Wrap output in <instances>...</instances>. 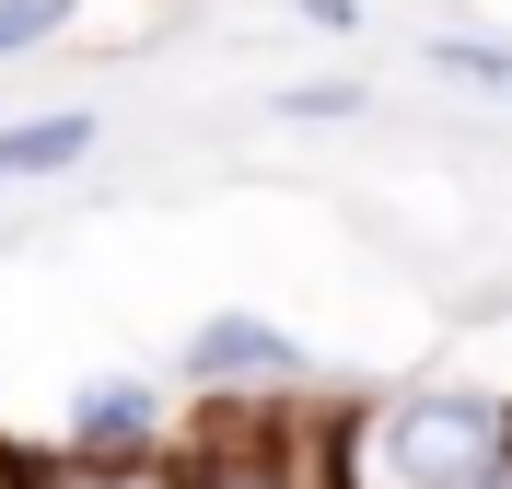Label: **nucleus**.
I'll use <instances>...</instances> for the list:
<instances>
[{"mask_svg":"<svg viewBox=\"0 0 512 489\" xmlns=\"http://www.w3.org/2000/svg\"><path fill=\"white\" fill-rule=\"evenodd\" d=\"M512 455V408L501 396H396L361 431H338V489H478Z\"/></svg>","mask_w":512,"mask_h":489,"instance_id":"1","label":"nucleus"},{"mask_svg":"<svg viewBox=\"0 0 512 489\" xmlns=\"http://www.w3.org/2000/svg\"><path fill=\"white\" fill-rule=\"evenodd\" d=\"M187 373H198V385H291L303 350H291L280 326H256V315H210L187 338Z\"/></svg>","mask_w":512,"mask_h":489,"instance_id":"2","label":"nucleus"},{"mask_svg":"<svg viewBox=\"0 0 512 489\" xmlns=\"http://www.w3.org/2000/svg\"><path fill=\"white\" fill-rule=\"evenodd\" d=\"M70 455H94V466L163 455V396H152V385H94V396H70Z\"/></svg>","mask_w":512,"mask_h":489,"instance_id":"3","label":"nucleus"},{"mask_svg":"<svg viewBox=\"0 0 512 489\" xmlns=\"http://www.w3.org/2000/svg\"><path fill=\"white\" fill-rule=\"evenodd\" d=\"M187 489H338V455L326 466H303L291 443H210V466H187Z\"/></svg>","mask_w":512,"mask_h":489,"instance_id":"4","label":"nucleus"},{"mask_svg":"<svg viewBox=\"0 0 512 489\" xmlns=\"http://www.w3.org/2000/svg\"><path fill=\"white\" fill-rule=\"evenodd\" d=\"M82 152H94V117H82V105H59V117H12V129H0V187L70 175Z\"/></svg>","mask_w":512,"mask_h":489,"instance_id":"5","label":"nucleus"},{"mask_svg":"<svg viewBox=\"0 0 512 489\" xmlns=\"http://www.w3.org/2000/svg\"><path fill=\"white\" fill-rule=\"evenodd\" d=\"M35 489H187V466H163V455H128V466H94V455H47V466H35Z\"/></svg>","mask_w":512,"mask_h":489,"instance_id":"6","label":"nucleus"},{"mask_svg":"<svg viewBox=\"0 0 512 489\" xmlns=\"http://www.w3.org/2000/svg\"><path fill=\"white\" fill-rule=\"evenodd\" d=\"M431 59H443V82H478V94L512 105V47H489V35H443Z\"/></svg>","mask_w":512,"mask_h":489,"instance_id":"7","label":"nucleus"},{"mask_svg":"<svg viewBox=\"0 0 512 489\" xmlns=\"http://www.w3.org/2000/svg\"><path fill=\"white\" fill-rule=\"evenodd\" d=\"M70 24V0H0V59H24L35 35H59Z\"/></svg>","mask_w":512,"mask_h":489,"instance_id":"8","label":"nucleus"},{"mask_svg":"<svg viewBox=\"0 0 512 489\" xmlns=\"http://www.w3.org/2000/svg\"><path fill=\"white\" fill-rule=\"evenodd\" d=\"M280 117H361V82H291Z\"/></svg>","mask_w":512,"mask_h":489,"instance_id":"9","label":"nucleus"},{"mask_svg":"<svg viewBox=\"0 0 512 489\" xmlns=\"http://www.w3.org/2000/svg\"><path fill=\"white\" fill-rule=\"evenodd\" d=\"M291 12H303V24H326V35H350V24H361V0H291Z\"/></svg>","mask_w":512,"mask_h":489,"instance_id":"10","label":"nucleus"},{"mask_svg":"<svg viewBox=\"0 0 512 489\" xmlns=\"http://www.w3.org/2000/svg\"><path fill=\"white\" fill-rule=\"evenodd\" d=\"M0 489H35V466H24V455H0Z\"/></svg>","mask_w":512,"mask_h":489,"instance_id":"11","label":"nucleus"},{"mask_svg":"<svg viewBox=\"0 0 512 489\" xmlns=\"http://www.w3.org/2000/svg\"><path fill=\"white\" fill-rule=\"evenodd\" d=\"M478 489H512V455H501V466H489V478H478Z\"/></svg>","mask_w":512,"mask_h":489,"instance_id":"12","label":"nucleus"}]
</instances>
